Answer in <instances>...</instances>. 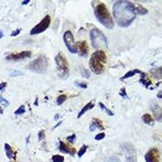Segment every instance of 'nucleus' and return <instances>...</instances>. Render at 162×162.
Returning a JSON list of instances; mask_svg holds the SVG:
<instances>
[{"mask_svg":"<svg viewBox=\"0 0 162 162\" xmlns=\"http://www.w3.org/2000/svg\"><path fill=\"white\" fill-rule=\"evenodd\" d=\"M113 14L116 23L119 27L130 26L136 18L134 4L128 1H117L113 7Z\"/></svg>","mask_w":162,"mask_h":162,"instance_id":"1","label":"nucleus"},{"mask_svg":"<svg viewBox=\"0 0 162 162\" xmlns=\"http://www.w3.org/2000/svg\"><path fill=\"white\" fill-rule=\"evenodd\" d=\"M99 105H100V107H101V109H103V110H105V113H107L108 115H109V116H113V115H114V114H113V112H112L111 110H110V109H108V108L106 107V106H105V105H104L103 103H101V102H100Z\"/></svg>","mask_w":162,"mask_h":162,"instance_id":"25","label":"nucleus"},{"mask_svg":"<svg viewBox=\"0 0 162 162\" xmlns=\"http://www.w3.org/2000/svg\"><path fill=\"white\" fill-rule=\"evenodd\" d=\"M108 162H121L120 160L118 159V157L115 156H112L109 158V160H108Z\"/></svg>","mask_w":162,"mask_h":162,"instance_id":"34","label":"nucleus"},{"mask_svg":"<svg viewBox=\"0 0 162 162\" xmlns=\"http://www.w3.org/2000/svg\"><path fill=\"white\" fill-rule=\"evenodd\" d=\"M20 32H21V29H20V28H18V29H16V30L13 31V32H12V34H11V36H17V35L20 34Z\"/></svg>","mask_w":162,"mask_h":162,"instance_id":"38","label":"nucleus"},{"mask_svg":"<svg viewBox=\"0 0 162 162\" xmlns=\"http://www.w3.org/2000/svg\"><path fill=\"white\" fill-rule=\"evenodd\" d=\"M59 151L63 153H67L70 154L71 156H74L75 153H76V150L74 148H71L69 145L66 144L64 142L59 141Z\"/></svg>","mask_w":162,"mask_h":162,"instance_id":"14","label":"nucleus"},{"mask_svg":"<svg viewBox=\"0 0 162 162\" xmlns=\"http://www.w3.org/2000/svg\"><path fill=\"white\" fill-rule=\"evenodd\" d=\"M93 107H94V104H93L92 101L88 102L87 105H85L84 106H83V109H81V111L79 112V114H78V116H77V118H79V117H82V116H83V114H84V113L88 111V110H89V109H92Z\"/></svg>","mask_w":162,"mask_h":162,"instance_id":"19","label":"nucleus"},{"mask_svg":"<svg viewBox=\"0 0 162 162\" xmlns=\"http://www.w3.org/2000/svg\"><path fill=\"white\" fill-rule=\"evenodd\" d=\"M142 120H143V122H144L145 124H147V125H154L153 118H152V116L150 115V114H148V113H144V115L142 116Z\"/></svg>","mask_w":162,"mask_h":162,"instance_id":"20","label":"nucleus"},{"mask_svg":"<svg viewBox=\"0 0 162 162\" xmlns=\"http://www.w3.org/2000/svg\"><path fill=\"white\" fill-rule=\"evenodd\" d=\"M62 122H62V121H61V122H59V123L57 124V125H56V126H55V127H54V128H57V127H58V126H59V125H61V123H62Z\"/></svg>","mask_w":162,"mask_h":162,"instance_id":"43","label":"nucleus"},{"mask_svg":"<svg viewBox=\"0 0 162 162\" xmlns=\"http://www.w3.org/2000/svg\"><path fill=\"white\" fill-rule=\"evenodd\" d=\"M89 67L91 68L93 73H95L96 75H101L105 71V66L102 63H101L95 57L92 55L89 60Z\"/></svg>","mask_w":162,"mask_h":162,"instance_id":"8","label":"nucleus"},{"mask_svg":"<svg viewBox=\"0 0 162 162\" xmlns=\"http://www.w3.org/2000/svg\"><path fill=\"white\" fill-rule=\"evenodd\" d=\"M75 139H76V136H75V134H72L71 136H67V140L69 143H71V144H74L75 141Z\"/></svg>","mask_w":162,"mask_h":162,"instance_id":"31","label":"nucleus"},{"mask_svg":"<svg viewBox=\"0 0 162 162\" xmlns=\"http://www.w3.org/2000/svg\"><path fill=\"white\" fill-rule=\"evenodd\" d=\"M75 85L77 87L81 88H87V84L85 83H78V82H75Z\"/></svg>","mask_w":162,"mask_h":162,"instance_id":"37","label":"nucleus"},{"mask_svg":"<svg viewBox=\"0 0 162 162\" xmlns=\"http://www.w3.org/2000/svg\"><path fill=\"white\" fill-rule=\"evenodd\" d=\"M0 103L2 104V105H4V106H8V105H9V102H8V101H7L6 99L2 98V97H0Z\"/></svg>","mask_w":162,"mask_h":162,"instance_id":"36","label":"nucleus"},{"mask_svg":"<svg viewBox=\"0 0 162 162\" xmlns=\"http://www.w3.org/2000/svg\"><path fill=\"white\" fill-rule=\"evenodd\" d=\"M2 113H3V111H2V107H0V114H2Z\"/></svg>","mask_w":162,"mask_h":162,"instance_id":"46","label":"nucleus"},{"mask_svg":"<svg viewBox=\"0 0 162 162\" xmlns=\"http://www.w3.org/2000/svg\"><path fill=\"white\" fill-rule=\"evenodd\" d=\"M151 110L153 113L155 119L158 122H162V108L156 103L151 105Z\"/></svg>","mask_w":162,"mask_h":162,"instance_id":"13","label":"nucleus"},{"mask_svg":"<svg viewBox=\"0 0 162 162\" xmlns=\"http://www.w3.org/2000/svg\"><path fill=\"white\" fill-rule=\"evenodd\" d=\"M90 38L92 45L95 49H106L108 47L107 39L105 35L97 28H93L90 31Z\"/></svg>","mask_w":162,"mask_h":162,"instance_id":"3","label":"nucleus"},{"mask_svg":"<svg viewBox=\"0 0 162 162\" xmlns=\"http://www.w3.org/2000/svg\"><path fill=\"white\" fill-rule=\"evenodd\" d=\"M53 162H63L64 161V157L60 155H55L52 157Z\"/></svg>","mask_w":162,"mask_h":162,"instance_id":"26","label":"nucleus"},{"mask_svg":"<svg viewBox=\"0 0 162 162\" xmlns=\"http://www.w3.org/2000/svg\"><path fill=\"white\" fill-rule=\"evenodd\" d=\"M45 137V131L44 130H41V131H40L38 133V140L39 141H40V140H44Z\"/></svg>","mask_w":162,"mask_h":162,"instance_id":"32","label":"nucleus"},{"mask_svg":"<svg viewBox=\"0 0 162 162\" xmlns=\"http://www.w3.org/2000/svg\"><path fill=\"white\" fill-rule=\"evenodd\" d=\"M81 74H82V76L83 78H86V79H88L89 77H90V72L88 71L87 69H83L82 71H81Z\"/></svg>","mask_w":162,"mask_h":162,"instance_id":"30","label":"nucleus"},{"mask_svg":"<svg viewBox=\"0 0 162 162\" xmlns=\"http://www.w3.org/2000/svg\"><path fill=\"white\" fill-rule=\"evenodd\" d=\"M157 97L158 98H160V99H162V93H159L157 94Z\"/></svg>","mask_w":162,"mask_h":162,"instance_id":"40","label":"nucleus"},{"mask_svg":"<svg viewBox=\"0 0 162 162\" xmlns=\"http://www.w3.org/2000/svg\"><path fill=\"white\" fill-rule=\"evenodd\" d=\"M138 73H139V74H141L142 71H140V70H138V69H135V70H133V71H128V72L126 73V74H125V75H124L123 76L120 78V80L122 81V80H124V79H128V78H130V77L134 76V75H136V74H138Z\"/></svg>","mask_w":162,"mask_h":162,"instance_id":"23","label":"nucleus"},{"mask_svg":"<svg viewBox=\"0 0 162 162\" xmlns=\"http://www.w3.org/2000/svg\"><path fill=\"white\" fill-rule=\"evenodd\" d=\"M5 151H6L7 156L9 159H15L16 158V153L13 152V150L12 149L11 146L8 144H5Z\"/></svg>","mask_w":162,"mask_h":162,"instance_id":"21","label":"nucleus"},{"mask_svg":"<svg viewBox=\"0 0 162 162\" xmlns=\"http://www.w3.org/2000/svg\"><path fill=\"white\" fill-rule=\"evenodd\" d=\"M134 8H135L136 14L140 15V16H144V15H146L148 12V10L144 8L142 5H140V3L134 4Z\"/></svg>","mask_w":162,"mask_h":162,"instance_id":"18","label":"nucleus"},{"mask_svg":"<svg viewBox=\"0 0 162 162\" xmlns=\"http://www.w3.org/2000/svg\"><path fill=\"white\" fill-rule=\"evenodd\" d=\"M50 23H51L50 16L47 15V16H45L44 18L42 19V20H41L38 24H36V26L33 27V28L31 29L30 34L36 35V34H39V33H41V32L45 31L47 28H49Z\"/></svg>","mask_w":162,"mask_h":162,"instance_id":"7","label":"nucleus"},{"mask_svg":"<svg viewBox=\"0 0 162 162\" xmlns=\"http://www.w3.org/2000/svg\"><path fill=\"white\" fill-rule=\"evenodd\" d=\"M140 83H143V84H144V86L147 88L149 87L150 84H152V82H151V80L148 79V77L147 76V75L143 72L141 73V78H140Z\"/></svg>","mask_w":162,"mask_h":162,"instance_id":"22","label":"nucleus"},{"mask_svg":"<svg viewBox=\"0 0 162 162\" xmlns=\"http://www.w3.org/2000/svg\"><path fill=\"white\" fill-rule=\"evenodd\" d=\"M92 55L95 57L96 59H97L98 60L102 63L103 64H105L106 62H107V58H106V55H105V52L102 50H97L96 52H94Z\"/></svg>","mask_w":162,"mask_h":162,"instance_id":"16","label":"nucleus"},{"mask_svg":"<svg viewBox=\"0 0 162 162\" xmlns=\"http://www.w3.org/2000/svg\"><path fill=\"white\" fill-rule=\"evenodd\" d=\"M93 121H92L91 124H90V126H89V130L90 131H95L97 129L99 130H104L105 127L103 126V124H102V122L98 118H93Z\"/></svg>","mask_w":162,"mask_h":162,"instance_id":"15","label":"nucleus"},{"mask_svg":"<svg viewBox=\"0 0 162 162\" xmlns=\"http://www.w3.org/2000/svg\"><path fill=\"white\" fill-rule=\"evenodd\" d=\"M57 68L59 71V76L62 78H66L69 75V66L67 59L62 52H59L55 57Z\"/></svg>","mask_w":162,"mask_h":162,"instance_id":"5","label":"nucleus"},{"mask_svg":"<svg viewBox=\"0 0 162 162\" xmlns=\"http://www.w3.org/2000/svg\"><path fill=\"white\" fill-rule=\"evenodd\" d=\"M32 53L30 51H22L17 54H11L8 56L6 57L7 60H13V61H19L22 59L30 58Z\"/></svg>","mask_w":162,"mask_h":162,"instance_id":"11","label":"nucleus"},{"mask_svg":"<svg viewBox=\"0 0 162 162\" xmlns=\"http://www.w3.org/2000/svg\"><path fill=\"white\" fill-rule=\"evenodd\" d=\"M150 72L152 74V77L156 79H162V67H155L150 70Z\"/></svg>","mask_w":162,"mask_h":162,"instance_id":"17","label":"nucleus"},{"mask_svg":"<svg viewBox=\"0 0 162 162\" xmlns=\"http://www.w3.org/2000/svg\"><path fill=\"white\" fill-rule=\"evenodd\" d=\"M29 2H30L29 0H26V1H24V2H22V4L23 5H25V4H28Z\"/></svg>","mask_w":162,"mask_h":162,"instance_id":"41","label":"nucleus"},{"mask_svg":"<svg viewBox=\"0 0 162 162\" xmlns=\"http://www.w3.org/2000/svg\"><path fill=\"white\" fill-rule=\"evenodd\" d=\"M75 48H76L77 53L80 56H87L88 54V45L87 44V41L85 40L75 42Z\"/></svg>","mask_w":162,"mask_h":162,"instance_id":"12","label":"nucleus"},{"mask_svg":"<svg viewBox=\"0 0 162 162\" xmlns=\"http://www.w3.org/2000/svg\"><path fill=\"white\" fill-rule=\"evenodd\" d=\"M25 113V107L24 105H20V107L18 108V109L15 111V114L16 115H20V114H23V113Z\"/></svg>","mask_w":162,"mask_h":162,"instance_id":"27","label":"nucleus"},{"mask_svg":"<svg viewBox=\"0 0 162 162\" xmlns=\"http://www.w3.org/2000/svg\"><path fill=\"white\" fill-rule=\"evenodd\" d=\"M2 36H3V32H2V30H0V39L2 38Z\"/></svg>","mask_w":162,"mask_h":162,"instance_id":"42","label":"nucleus"},{"mask_svg":"<svg viewBox=\"0 0 162 162\" xmlns=\"http://www.w3.org/2000/svg\"><path fill=\"white\" fill-rule=\"evenodd\" d=\"M7 87V83L6 82H3V83H0V90H3L5 88Z\"/></svg>","mask_w":162,"mask_h":162,"instance_id":"39","label":"nucleus"},{"mask_svg":"<svg viewBox=\"0 0 162 162\" xmlns=\"http://www.w3.org/2000/svg\"><path fill=\"white\" fill-rule=\"evenodd\" d=\"M160 152L156 148L150 149L145 155L146 162H160Z\"/></svg>","mask_w":162,"mask_h":162,"instance_id":"10","label":"nucleus"},{"mask_svg":"<svg viewBox=\"0 0 162 162\" xmlns=\"http://www.w3.org/2000/svg\"><path fill=\"white\" fill-rule=\"evenodd\" d=\"M48 67V59L45 55H40L28 65V69L39 74H44Z\"/></svg>","mask_w":162,"mask_h":162,"instance_id":"4","label":"nucleus"},{"mask_svg":"<svg viewBox=\"0 0 162 162\" xmlns=\"http://www.w3.org/2000/svg\"><path fill=\"white\" fill-rule=\"evenodd\" d=\"M67 97L66 94H62V95L59 96L58 98H57V105H63V104L65 102V101H67Z\"/></svg>","mask_w":162,"mask_h":162,"instance_id":"24","label":"nucleus"},{"mask_svg":"<svg viewBox=\"0 0 162 162\" xmlns=\"http://www.w3.org/2000/svg\"><path fill=\"white\" fill-rule=\"evenodd\" d=\"M94 13L97 20L108 29H112L114 27V23L107 7L102 2H100L96 6Z\"/></svg>","mask_w":162,"mask_h":162,"instance_id":"2","label":"nucleus"},{"mask_svg":"<svg viewBox=\"0 0 162 162\" xmlns=\"http://www.w3.org/2000/svg\"><path fill=\"white\" fill-rule=\"evenodd\" d=\"M124 156L127 162H136V152L134 146L130 143H123L121 144Z\"/></svg>","mask_w":162,"mask_h":162,"instance_id":"6","label":"nucleus"},{"mask_svg":"<svg viewBox=\"0 0 162 162\" xmlns=\"http://www.w3.org/2000/svg\"><path fill=\"white\" fill-rule=\"evenodd\" d=\"M119 95L121 96V97H123V98H127V95H126V92L125 88H122L120 90Z\"/></svg>","mask_w":162,"mask_h":162,"instance_id":"33","label":"nucleus"},{"mask_svg":"<svg viewBox=\"0 0 162 162\" xmlns=\"http://www.w3.org/2000/svg\"><path fill=\"white\" fill-rule=\"evenodd\" d=\"M23 72L20 71H12L9 73V75L11 77H16V76H20V75H22Z\"/></svg>","mask_w":162,"mask_h":162,"instance_id":"29","label":"nucleus"},{"mask_svg":"<svg viewBox=\"0 0 162 162\" xmlns=\"http://www.w3.org/2000/svg\"><path fill=\"white\" fill-rule=\"evenodd\" d=\"M63 40H64L65 45L68 49V50L72 54H76L77 50L75 48V42L74 41V36L71 31L65 32L64 35H63Z\"/></svg>","mask_w":162,"mask_h":162,"instance_id":"9","label":"nucleus"},{"mask_svg":"<svg viewBox=\"0 0 162 162\" xmlns=\"http://www.w3.org/2000/svg\"><path fill=\"white\" fill-rule=\"evenodd\" d=\"M105 133H99L97 134V136H95V140H103L104 138H105Z\"/></svg>","mask_w":162,"mask_h":162,"instance_id":"35","label":"nucleus"},{"mask_svg":"<svg viewBox=\"0 0 162 162\" xmlns=\"http://www.w3.org/2000/svg\"><path fill=\"white\" fill-rule=\"evenodd\" d=\"M37 100H38V98H37V97H36V101H35V103H34V105H36V106H37V105H38V104H37Z\"/></svg>","mask_w":162,"mask_h":162,"instance_id":"45","label":"nucleus"},{"mask_svg":"<svg viewBox=\"0 0 162 162\" xmlns=\"http://www.w3.org/2000/svg\"><path fill=\"white\" fill-rule=\"evenodd\" d=\"M59 117V114H58V113H57L56 115H55V120H58Z\"/></svg>","mask_w":162,"mask_h":162,"instance_id":"44","label":"nucleus"},{"mask_svg":"<svg viewBox=\"0 0 162 162\" xmlns=\"http://www.w3.org/2000/svg\"><path fill=\"white\" fill-rule=\"evenodd\" d=\"M87 148L88 147L86 145L82 146V148L79 149V152H78V156H79V157H82V156H83V154H84L85 152H86V151H87Z\"/></svg>","mask_w":162,"mask_h":162,"instance_id":"28","label":"nucleus"}]
</instances>
